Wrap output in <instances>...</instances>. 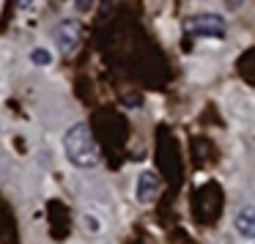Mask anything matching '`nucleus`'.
I'll return each instance as SVG.
<instances>
[{
	"mask_svg": "<svg viewBox=\"0 0 255 244\" xmlns=\"http://www.w3.org/2000/svg\"><path fill=\"white\" fill-rule=\"evenodd\" d=\"M80 22L77 19H63V22H58L55 28V44L61 52H72L74 47L80 44Z\"/></svg>",
	"mask_w": 255,
	"mask_h": 244,
	"instance_id": "7ed1b4c3",
	"label": "nucleus"
},
{
	"mask_svg": "<svg viewBox=\"0 0 255 244\" xmlns=\"http://www.w3.org/2000/svg\"><path fill=\"white\" fill-rule=\"evenodd\" d=\"M233 222H236V231L242 239H255V209L253 206H244Z\"/></svg>",
	"mask_w": 255,
	"mask_h": 244,
	"instance_id": "39448f33",
	"label": "nucleus"
},
{
	"mask_svg": "<svg viewBox=\"0 0 255 244\" xmlns=\"http://www.w3.org/2000/svg\"><path fill=\"white\" fill-rule=\"evenodd\" d=\"M63 151H66V159L77 170H94L99 165V148L94 143L91 126L83 121L66 129V134H63Z\"/></svg>",
	"mask_w": 255,
	"mask_h": 244,
	"instance_id": "f257e3e1",
	"label": "nucleus"
},
{
	"mask_svg": "<svg viewBox=\"0 0 255 244\" xmlns=\"http://www.w3.org/2000/svg\"><path fill=\"white\" fill-rule=\"evenodd\" d=\"M30 61H33L36 66H50V63H52V55H50V50L39 47V50H33V52H30Z\"/></svg>",
	"mask_w": 255,
	"mask_h": 244,
	"instance_id": "423d86ee",
	"label": "nucleus"
},
{
	"mask_svg": "<svg viewBox=\"0 0 255 244\" xmlns=\"http://www.w3.org/2000/svg\"><path fill=\"white\" fill-rule=\"evenodd\" d=\"M127 105H129V107H137V105H140V102H137V96H129V99H127Z\"/></svg>",
	"mask_w": 255,
	"mask_h": 244,
	"instance_id": "0eeeda50",
	"label": "nucleus"
},
{
	"mask_svg": "<svg viewBox=\"0 0 255 244\" xmlns=\"http://www.w3.org/2000/svg\"><path fill=\"white\" fill-rule=\"evenodd\" d=\"M184 30H187L189 36H203V39H222L228 30L225 25V17H220V14H192V17L184 19Z\"/></svg>",
	"mask_w": 255,
	"mask_h": 244,
	"instance_id": "f03ea898",
	"label": "nucleus"
},
{
	"mask_svg": "<svg viewBox=\"0 0 255 244\" xmlns=\"http://www.w3.org/2000/svg\"><path fill=\"white\" fill-rule=\"evenodd\" d=\"M156 195H159V176L154 170H143L137 176V189H134L137 203H154Z\"/></svg>",
	"mask_w": 255,
	"mask_h": 244,
	"instance_id": "20e7f679",
	"label": "nucleus"
}]
</instances>
